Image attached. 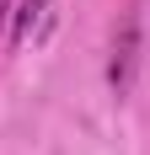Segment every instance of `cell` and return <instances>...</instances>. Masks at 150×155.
Here are the masks:
<instances>
[{
	"instance_id": "1",
	"label": "cell",
	"mask_w": 150,
	"mask_h": 155,
	"mask_svg": "<svg viewBox=\"0 0 150 155\" xmlns=\"http://www.w3.org/2000/svg\"><path fill=\"white\" fill-rule=\"evenodd\" d=\"M134 64H139V16L123 11L118 27H113V59H107V86H113V96H129Z\"/></svg>"
},
{
	"instance_id": "2",
	"label": "cell",
	"mask_w": 150,
	"mask_h": 155,
	"mask_svg": "<svg viewBox=\"0 0 150 155\" xmlns=\"http://www.w3.org/2000/svg\"><path fill=\"white\" fill-rule=\"evenodd\" d=\"M48 21V0H16V11H11V43H32L38 32H43Z\"/></svg>"
},
{
	"instance_id": "3",
	"label": "cell",
	"mask_w": 150,
	"mask_h": 155,
	"mask_svg": "<svg viewBox=\"0 0 150 155\" xmlns=\"http://www.w3.org/2000/svg\"><path fill=\"white\" fill-rule=\"evenodd\" d=\"M11 11H16V0H0V32H5V21H11Z\"/></svg>"
}]
</instances>
